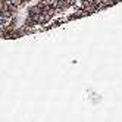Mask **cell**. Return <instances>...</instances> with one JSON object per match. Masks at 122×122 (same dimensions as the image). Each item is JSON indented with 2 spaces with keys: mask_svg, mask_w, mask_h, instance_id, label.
I'll return each instance as SVG.
<instances>
[{
  "mask_svg": "<svg viewBox=\"0 0 122 122\" xmlns=\"http://www.w3.org/2000/svg\"><path fill=\"white\" fill-rule=\"evenodd\" d=\"M82 9H84L87 13H94V12L99 10V7H97V5H96V3H88V5H85Z\"/></svg>",
  "mask_w": 122,
  "mask_h": 122,
  "instance_id": "cell-1",
  "label": "cell"
},
{
  "mask_svg": "<svg viewBox=\"0 0 122 122\" xmlns=\"http://www.w3.org/2000/svg\"><path fill=\"white\" fill-rule=\"evenodd\" d=\"M40 13H41V7H40L38 3L34 5V6H31L30 9H28V15H40Z\"/></svg>",
  "mask_w": 122,
  "mask_h": 122,
  "instance_id": "cell-2",
  "label": "cell"
},
{
  "mask_svg": "<svg viewBox=\"0 0 122 122\" xmlns=\"http://www.w3.org/2000/svg\"><path fill=\"white\" fill-rule=\"evenodd\" d=\"M43 3H46V5H49V6H51V7H59V5H60V2L59 0H41Z\"/></svg>",
  "mask_w": 122,
  "mask_h": 122,
  "instance_id": "cell-3",
  "label": "cell"
},
{
  "mask_svg": "<svg viewBox=\"0 0 122 122\" xmlns=\"http://www.w3.org/2000/svg\"><path fill=\"white\" fill-rule=\"evenodd\" d=\"M10 3H12L13 6H16V7H21V6L24 5V0H10Z\"/></svg>",
  "mask_w": 122,
  "mask_h": 122,
  "instance_id": "cell-4",
  "label": "cell"
},
{
  "mask_svg": "<svg viewBox=\"0 0 122 122\" xmlns=\"http://www.w3.org/2000/svg\"><path fill=\"white\" fill-rule=\"evenodd\" d=\"M66 2H68L69 5H71V6H74V5H75V2H76V0H66Z\"/></svg>",
  "mask_w": 122,
  "mask_h": 122,
  "instance_id": "cell-5",
  "label": "cell"
},
{
  "mask_svg": "<svg viewBox=\"0 0 122 122\" xmlns=\"http://www.w3.org/2000/svg\"><path fill=\"white\" fill-rule=\"evenodd\" d=\"M24 2H28V0H24Z\"/></svg>",
  "mask_w": 122,
  "mask_h": 122,
  "instance_id": "cell-6",
  "label": "cell"
}]
</instances>
